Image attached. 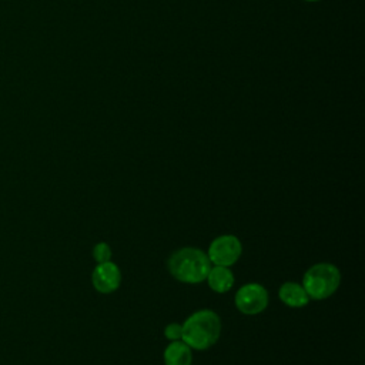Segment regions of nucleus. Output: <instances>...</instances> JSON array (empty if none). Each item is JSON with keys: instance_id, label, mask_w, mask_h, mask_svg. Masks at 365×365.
<instances>
[{"instance_id": "1", "label": "nucleus", "mask_w": 365, "mask_h": 365, "mask_svg": "<svg viewBox=\"0 0 365 365\" xmlns=\"http://www.w3.org/2000/svg\"><path fill=\"white\" fill-rule=\"evenodd\" d=\"M221 319L211 309H201L190 315L182 325L181 339L194 349L202 351L212 346L220 338Z\"/></svg>"}, {"instance_id": "2", "label": "nucleus", "mask_w": 365, "mask_h": 365, "mask_svg": "<svg viewBox=\"0 0 365 365\" xmlns=\"http://www.w3.org/2000/svg\"><path fill=\"white\" fill-rule=\"evenodd\" d=\"M211 268V261L208 255L192 247H185L181 250H177L170 258H168V271L171 275L187 284H198L202 282L208 271Z\"/></svg>"}, {"instance_id": "3", "label": "nucleus", "mask_w": 365, "mask_h": 365, "mask_svg": "<svg viewBox=\"0 0 365 365\" xmlns=\"http://www.w3.org/2000/svg\"><path fill=\"white\" fill-rule=\"evenodd\" d=\"M339 269L328 262L312 265L302 278V288L307 295L314 299H325L331 297L339 287Z\"/></svg>"}, {"instance_id": "4", "label": "nucleus", "mask_w": 365, "mask_h": 365, "mask_svg": "<svg viewBox=\"0 0 365 365\" xmlns=\"http://www.w3.org/2000/svg\"><path fill=\"white\" fill-rule=\"evenodd\" d=\"M241 252L242 245L235 235H221L210 244L207 255L215 265L230 267L238 261Z\"/></svg>"}, {"instance_id": "5", "label": "nucleus", "mask_w": 365, "mask_h": 365, "mask_svg": "<svg viewBox=\"0 0 365 365\" xmlns=\"http://www.w3.org/2000/svg\"><path fill=\"white\" fill-rule=\"evenodd\" d=\"M268 305V292L259 284H247L235 294V307L245 315L262 312Z\"/></svg>"}, {"instance_id": "6", "label": "nucleus", "mask_w": 365, "mask_h": 365, "mask_svg": "<svg viewBox=\"0 0 365 365\" xmlns=\"http://www.w3.org/2000/svg\"><path fill=\"white\" fill-rule=\"evenodd\" d=\"M91 281L98 292L110 294L120 287L121 272L114 262H101L94 268L91 274Z\"/></svg>"}, {"instance_id": "7", "label": "nucleus", "mask_w": 365, "mask_h": 365, "mask_svg": "<svg viewBox=\"0 0 365 365\" xmlns=\"http://www.w3.org/2000/svg\"><path fill=\"white\" fill-rule=\"evenodd\" d=\"M278 295H279V299L291 307V308H301V307H305L309 301V297L307 295L305 289L295 284V282H285L279 287V291H278Z\"/></svg>"}, {"instance_id": "8", "label": "nucleus", "mask_w": 365, "mask_h": 365, "mask_svg": "<svg viewBox=\"0 0 365 365\" xmlns=\"http://www.w3.org/2000/svg\"><path fill=\"white\" fill-rule=\"evenodd\" d=\"M164 362L165 365H191V348L184 341H171L164 351Z\"/></svg>"}, {"instance_id": "9", "label": "nucleus", "mask_w": 365, "mask_h": 365, "mask_svg": "<svg viewBox=\"0 0 365 365\" xmlns=\"http://www.w3.org/2000/svg\"><path fill=\"white\" fill-rule=\"evenodd\" d=\"M205 279L208 281L210 288L215 292H225L234 285V274L228 267L215 265L214 268H210Z\"/></svg>"}, {"instance_id": "10", "label": "nucleus", "mask_w": 365, "mask_h": 365, "mask_svg": "<svg viewBox=\"0 0 365 365\" xmlns=\"http://www.w3.org/2000/svg\"><path fill=\"white\" fill-rule=\"evenodd\" d=\"M93 257L94 259L101 264V262H107L111 258V248L107 242H98L96 244V247L93 248Z\"/></svg>"}, {"instance_id": "11", "label": "nucleus", "mask_w": 365, "mask_h": 365, "mask_svg": "<svg viewBox=\"0 0 365 365\" xmlns=\"http://www.w3.org/2000/svg\"><path fill=\"white\" fill-rule=\"evenodd\" d=\"M164 335L167 339L170 341H178L181 339L182 336V325L177 324V322H173V324H168L164 329Z\"/></svg>"}, {"instance_id": "12", "label": "nucleus", "mask_w": 365, "mask_h": 365, "mask_svg": "<svg viewBox=\"0 0 365 365\" xmlns=\"http://www.w3.org/2000/svg\"><path fill=\"white\" fill-rule=\"evenodd\" d=\"M305 1H318V0H305Z\"/></svg>"}]
</instances>
